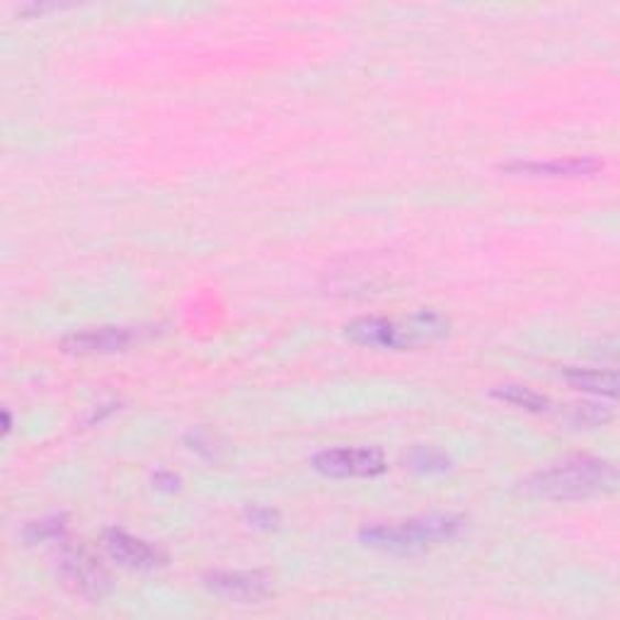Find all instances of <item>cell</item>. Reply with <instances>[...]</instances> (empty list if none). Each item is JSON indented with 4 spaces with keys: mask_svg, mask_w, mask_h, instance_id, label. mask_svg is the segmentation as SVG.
<instances>
[{
    "mask_svg": "<svg viewBox=\"0 0 620 620\" xmlns=\"http://www.w3.org/2000/svg\"><path fill=\"white\" fill-rule=\"evenodd\" d=\"M248 516L252 521V526H262V529H272V526H276V521H279L276 512H272V509H260V507L250 509Z\"/></svg>",
    "mask_w": 620,
    "mask_h": 620,
    "instance_id": "cell-15",
    "label": "cell"
},
{
    "mask_svg": "<svg viewBox=\"0 0 620 620\" xmlns=\"http://www.w3.org/2000/svg\"><path fill=\"white\" fill-rule=\"evenodd\" d=\"M611 417V410L597 403H577L569 405L565 412V420L575 424V427H601V424H606Z\"/></svg>",
    "mask_w": 620,
    "mask_h": 620,
    "instance_id": "cell-12",
    "label": "cell"
},
{
    "mask_svg": "<svg viewBox=\"0 0 620 620\" xmlns=\"http://www.w3.org/2000/svg\"><path fill=\"white\" fill-rule=\"evenodd\" d=\"M466 529V519L456 514H429L395 524H373L361 529V541L371 548L391 553H420L432 545L458 539Z\"/></svg>",
    "mask_w": 620,
    "mask_h": 620,
    "instance_id": "cell-2",
    "label": "cell"
},
{
    "mask_svg": "<svg viewBox=\"0 0 620 620\" xmlns=\"http://www.w3.org/2000/svg\"><path fill=\"white\" fill-rule=\"evenodd\" d=\"M133 342L129 327H93V330L73 333L64 339L66 351L76 355H95V351H117Z\"/></svg>",
    "mask_w": 620,
    "mask_h": 620,
    "instance_id": "cell-9",
    "label": "cell"
},
{
    "mask_svg": "<svg viewBox=\"0 0 620 620\" xmlns=\"http://www.w3.org/2000/svg\"><path fill=\"white\" fill-rule=\"evenodd\" d=\"M61 573H64L68 585L83 597L100 599L109 589V577L105 567L83 548H70L61 557Z\"/></svg>",
    "mask_w": 620,
    "mask_h": 620,
    "instance_id": "cell-7",
    "label": "cell"
},
{
    "mask_svg": "<svg viewBox=\"0 0 620 620\" xmlns=\"http://www.w3.org/2000/svg\"><path fill=\"white\" fill-rule=\"evenodd\" d=\"M603 167L597 157H567V161H529V163H509L502 170L512 175H529V177H585L599 173Z\"/></svg>",
    "mask_w": 620,
    "mask_h": 620,
    "instance_id": "cell-8",
    "label": "cell"
},
{
    "mask_svg": "<svg viewBox=\"0 0 620 620\" xmlns=\"http://www.w3.org/2000/svg\"><path fill=\"white\" fill-rule=\"evenodd\" d=\"M565 381L579 391L597 393L606 398H616L618 393V373L613 369H565Z\"/></svg>",
    "mask_w": 620,
    "mask_h": 620,
    "instance_id": "cell-10",
    "label": "cell"
},
{
    "mask_svg": "<svg viewBox=\"0 0 620 620\" xmlns=\"http://www.w3.org/2000/svg\"><path fill=\"white\" fill-rule=\"evenodd\" d=\"M204 585L218 597L236 603H260L274 594L272 577L264 573H209Z\"/></svg>",
    "mask_w": 620,
    "mask_h": 620,
    "instance_id": "cell-5",
    "label": "cell"
},
{
    "mask_svg": "<svg viewBox=\"0 0 620 620\" xmlns=\"http://www.w3.org/2000/svg\"><path fill=\"white\" fill-rule=\"evenodd\" d=\"M347 337L357 345L388 347V349H415L432 345L448 333V323L439 313H415L410 320L391 318H359L345 327Z\"/></svg>",
    "mask_w": 620,
    "mask_h": 620,
    "instance_id": "cell-3",
    "label": "cell"
},
{
    "mask_svg": "<svg viewBox=\"0 0 620 620\" xmlns=\"http://www.w3.org/2000/svg\"><path fill=\"white\" fill-rule=\"evenodd\" d=\"M64 531V524L61 521H42V524H32V529L28 531L30 541H46V539H56Z\"/></svg>",
    "mask_w": 620,
    "mask_h": 620,
    "instance_id": "cell-14",
    "label": "cell"
},
{
    "mask_svg": "<svg viewBox=\"0 0 620 620\" xmlns=\"http://www.w3.org/2000/svg\"><path fill=\"white\" fill-rule=\"evenodd\" d=\"M105 551L112 561L129 569H155L167 563V555L157 545L119 529L105 533Z\"/></svg>",
    "mask_w": 620,
    "mask_h": 620,
    "instance_id": "cell-6",
    "label": "cell"
},
{
    "mask_svg": "<svg viewBox=\"0 0 620 620\" xmlns=\"http://www.w3.org/2000/svg\"><path fill=\"white\" fill-rule=\"evenodd\" d=\"M618 470L609 460L575 456L545 470L533 472L521 482V492L541 500H585V497L613 492Z\"/></svg>",
    "mask_w": 620,
    "mask_h": 620,
    "instance_id": "cell-1",
    "label": "cell"
},
{
    "mask_svg": "<svg viewBox=\"0 0 620 620\" xmlns=\"http://www.w3.org/2000/svg\"><path fill=\"white\" fill-rule=\"evenodd\" d=\"M313 468L330 478H376L385 470L379 448H327L313 458Z\"/></svg>",
    "mask_w": 620,
    "mask_h": 620,
    "instance_id": "cell-4",
    "label": "cell"
},
{
    "mask_svg": "<svg viewBox=\"0 0 620 620\" xmlns=\"http://www.w3.org/2000/svg\"><path fill=\"white\" fill-rule=\"evenodd\" d=\"M492 395L497 400H504V403L521 407V410H529V412H543L548 410V398L541 395L533 391L529 385H519V383H504V385H497Z\"/></svg>",
    "mask_w": 620,
    "mask_h": 620,
    "instance_id": "cell-11",
    "label": "cell"
},
{
    "mask_svg": "<svg viewBox=\"0 0 620 620\" xmlns=\"http://www.w3.org/2000/svg\"><path fill=\"white\" fill-rule=\"evenodd\" d=\"M410 464H412V468L424 470V472H432V470H446L448 468V458H444L442 454L424 452V448H417V452L410 456Z\"/></svg>",
    "mask_w": 620,
    "mask_h": 620,
    "instance_id": "cell-13",
    "label": "cell"
}]
</instances>
